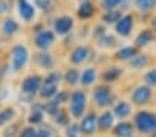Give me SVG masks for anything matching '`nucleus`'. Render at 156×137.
<instances>
[{"mask_svg":"<svg viewBox=\"0 0 156 137\" xmlns=\"http://www.w3.org/2000/svg\"><path fill=\"white\" fill-rule=\"evenodd\" d=\"M134 125L142 134H152L156 130V114L149 111H140L134 116Z\"/></svg>","mask_w":156,"mask_h":137,"instance_id":"1","label":"nucleus"},{"mask_svg":"<svg viewBox=\"0 0 156 137\" xmlns=\"http://www.w3.org/2000/svg\"><path fill=\"white\" fill-rule=\"evenodd\" d=\"M29 53L28 49L22 45H15L11 50V67L15 72H20L28 63Z\"/></svg>","mask_w":156,"mask_h":137,"instance_id":"2","label":"nucleus"},{"mask_svg":"<svg viewBox=\"0 0 156 137\" xmlns=\"http://www.w3.org/2000/svg\"><path fill=\"white\" fill-rule=\"evenodd\" d=\"M87 97L86 93L82 90H75L71 96V114L75 118H80L86 111Z\"/></svg>","mask_w":156,"mask_h":137,"instance_id":"3","label":"nucleus"},{"mask_svg":"<svg viewBox=\"0 0 156 137\" xmlns=\"http://www.w3.org/2000/svg\"><path fill=\"white\" fill-rule=\"evenodd\" d=\"M152 99V89L148 85H141L138 86L131 94V100L137 105H145Z\"/></svg>","mask_w":156,"mask_h":137,"instance_id":"4","label":"nucleus"},{"mask_svg":"<svg viewBox=\"0 0 156 137\" xmlns=\"http://www.w3.org/2000/svg\"><path fill=\"white\" fill-rule=\"evenodd\" d=\"M94 101L98 107H106L112 103V93L108 86H98L94 90Z\"/></svg>","mask_w":156,"mask_h":137,"instance_id":"5","label":"nucleus"},{"mask_svg":"<svg viewBox=\"0 0 156 137\" xmlns=\"http://www.w3.org/2000/svg\"><path fill=\"white\" fill-rule=\"evenodd\" d=\"M41 87V78L39 75H32V76H28L22 85H21V89L22 92L27 93L29 96H33L35 93H37Z\"/></svg>","mask_w":156,"mask_h":137,"instance_id":"6","label":"nucleus"},{"mask_svg":"<svg viewBox=\"0 0 156 137\" xmlns=\"http://www.w3.org/2000/svg\"><path fill=\"white\" fill-rule=\"evenodd\" d=\"M54 40H55V36H54V32H51V31H40L35 36L36 47L41 49V50L48 49L54 43Z\"/></svg>","mask_w":156,"mask_h":137,"instance_id":"7","label":"nucleus"},{"mask_svg":"<svg viewBox=\"0 0 156 137\" xmlns=\"http://www.w3.org/2000/svg\"><path fill=\"white\" fill-rule=\"evenodd\" d=\"M95 129H97V115H95V112L90 111L80 123V132L88 136V134H94Z\"/></svg>","mask_w":156,"mask_h":137,"instance_id":"8","label":"nucleus"},{"mask_svg":"<svg viewBox=\"0 0 156 137\" xmlns=\"http://www.w3.org/2000/svg\"><path fill=\"white\" fill-rule=\"evenodd\" d=\"M53 28L55 31V33H58V35H66L73 28V20L71 17H68V15L59 17L54 21Z\"/></svg>","mask_w":156,"mask_h":137,"instance_id":"9","label":"nucleus"},{"mask_svg":"<svg viewBox=\"0 0 156 137\" xmlns=\"http://www.w3.org/2000/svg\"><path fill=\"white\" fill-rule=\"evenodd\" d=\"M133 27H134V18H133V15H130V14L123 15L116 22V32L120 36H129Z\"/></svg>","mask_w":156,"mask_h":137,"instance_id":"10","label":"nucleus"},{"mask_svg":"<svg viewBox=\"0 0 156 137\" xmlns=\"http://www.w3.org/2000/svg\"><path fill=\"white\" fill-rule=\"evenodd\" d=\"M18 11L24 21L29 22L35 17V9L28 0H18Z\"/></svg>","mask_w":156,"mask_h":137,"instance_id":"11","label":"nucleus"},{"mask_svg":"<svg viewBox=\"0 0 156 137\" xmlns=\"http://www.w3.org/2000/svg\"><path fill=\"white\" fill-rule=\"evenodd\" d=\"M88 57V49L83 47V46H79L76 47L71 54V63L75 64V65H80L82 63H84Z\"/></svg>","mask_w":156,"mask_h":137,"instance_id":"12","label":"nucleus"},{"mask_svg":"<svg viewBox=\"0 0 156 137\" xmlns=\"http://www.w3.org/2000/svg\"><path fill=\"white\" fill-rule=\"evenodd\" d=\"M113 125V115L111 114V111H105L104 114H101L100 118H97V126L100 128V130L106 132L112 128Z\"/></svg>","mask_w":156,"mask_h":137,"instance_id":"13","label":"nucleus"},{"mask_svg":"<svg viewBox=\"0 0 156 137\" xmlns=\"http://www.w3.org/2000/svg\"><path fill=\"white\" fill-rule=\"evenodd\" d=\"M113 133L118 137H131L134 133V126L129 122H120L115 126Z\"/></svg>","mask_w":156,"mask_h":137,"instance_id":"14","label":"nucleus"},{"mask_svg":"<svg viewBox=\"0 0 156 137\" xmlns=\"http://www.w3.org/2000/svg\"><path fill=\"white\" fill-rule=\"evenodd\" d=\"M113 112H115V115L118 116V118L124 119V118H127V116L131 114V107H130V104L126 101H119L118 104L115 105V108H113Z\"/></svg>","mask_w":156,"mask_h":137,"instance_id":"15","label":"nucleus"},{"mask_svg":"<svg viewBox=\"0 0 156 137\" xmlns=\"http://www.w3.org/2000/svg\"><path fill=\"white\" fill-rule=\"evenodd\" d=\"M18 29H20L18 22L14 21V20H11V18L4 20L3 24H2V32H3L6 36H12Z\"/></svg>","mask_w":156,"mask_h":137,"instance_id":"16","label":"nucleus"},{"mask_svg":"<svg viewBox=\"0 0 156 137\" xmlns=\"http://www.w3.org/2000/svg\"><path fill=\"white\" fill-rule=\"evenodd\" d=\"M43 112H44V105L36 104L32 110V114L28 118V122L32 123V125H37L43 121Z\"/></svg>","mask_w":156,"mask_h":137,"instance_id":"17","label":"nucleus"},{"mask_svg":"<svg viewBox=\"0 0 156 137\" xmlns=\"http://www.w3.org/2000/svg\"><path fill=\"white\" fill-rule=\"evenodd\" d=\"M95 79H97V71H95L94 68H87L82 74L79 81L82 82V85H84V86H90V85H93L95 82Z\"/></svg>","mask_w":156,"mask_h":137,"instance_id":"18","label":"nucleus"},{"mask_svg":"<svg viewBox=\"0 0 156 137\" xmlns=\"http://www.w3.org/2000/svg\"><path fill=\"white\" fill-rule=\"evenodd\" d=\"M137 54V49L133 47V46H127V47H122L120 50H118V53H116V58L118 60H131L133 57Z\"/></svg>","mask_w":156,"mask_h":137,"instance_id":"19","label":"nucleus"},{"mask_svg":"<svg viewBox=\"0 0 156 137\" xmlns=\"http://www.w3.org/2000/svg\"><path fill=\"white\" fill-rule=\"evenodd\" d=\"M152 40H153V33L151 32V31H142V32H140V35L137 36L136 45H137V47H145V46H148Z\"/></svg>","mask_w":156,"mask_h":137,"instance_id":"20","label":"nucleus"},{"mask_svg":"<svg viewBox=\"0 0 156 137\" xmlns=\"http://www.w3.org/2000/svg\"><path fill=\"white\" fill-rule=\"evenodd\" d=\"M36 63H37L39 67H41V68H51V67L54 65V60L53 57L50 56L48 53H39L37 57H36Z\"/></svg>","mask_w":156,"mask_h":137,"instance_id":"21","label":"nucleus"},{"mask_svg":"<svg viewBox=\"0 0 156 137\" xmlns=\"http://www.w3.org/2000/svg\"><path fill=\"white\" fill-rule=\"evenodd\" d=\"M39 92H40V97H43V99H53L58 90H57V85H51L44 82Z\"/></svg>","mask_w":156,"mask_h":137,"instance_id":"22","label":"nucleus"},{"mask_svg":"<svg viewBox=\"0 0 156 137\" xmlns=\"http://www.w3.org/2000/svg\"><path fill=\"white\" fill-rule=\"evenodd\" d=\"M94 6H93L90 2H83L80 4L79 10H77V14H79L80 18H90L94 15Z\"/></svg>","mask_w":156,"mask_h":137,"instance_id":"23","label":"nucleus"},{"mask_svg":"<svg viewBox=\"0 0 156 137\" xmlns=\"http://www.w3.org/2000/svg\"><path fill=\"white\" fill-rule=\"evenodd\" d=\"M120 74H122V71L118 68V67H111V68H108L102 74V79L105 82H115L119 79Z\"/></svg>","mask_w":156,"mask_h":137,"instance_id":"24","label":"nucleus"},{"mask_svg":"<svg viewBox=\"0 0 156 137\" xmlns=\"http://www.w3.org/2000/svg\"><path fill=\"white\" fill-rule=\"evenodd\" d=\"M15 116V111L12 108H4L0 111V126H4L7 123H10Z\"/></svg>","mask_w":156,"mask_h":137,"instance_id":"25","label":"nucleus"},{"mask_svg":"<svg viewBox=\"0 0 156 137\" xmlns=\"http://www.w3.org/2000/svg\"><path fill=\"white\" fill-rule=\"evenodd\" d=\"M147 64H148V58H147V56H142V54H136L131 58V61H130V67L134 69H141Z\"/></svg>","mask_w":156,"mask_h":137,"instance_id":"26","label":"nucleus"},{"mask_svg":"<svg viewBox=\"0 0 156 137\" xmlns=\"http://www.w3.org/2000/svg\"><path fill=\"white\" fill-rule=\"evenodd\" d=\"M134 4L141 11H149L156 7V0H134Z\"/></svg>","mask_w":156,"mask_h":137,"instance_id":"27","label":"nucleus"},{"mask_svg":"<svg viewBox=\"0 0 156 137\" xmlns=\"http://www.w3.org/2000/svg\"><path fill=\"white\" fill-rule=\"evenodd\" d=\"M120 17H122L120 11H118V10H109V11L102 17V20H104V22H106V24H115V22H118L119 20H120Z\"/></svg>","mask_w":156,"mask_h":137,"instance_id":"28","label":"nucleus"},{"mask_svg":"<svg viewBox=\"0 0 156 137\" xmlns=\"http://www.w3.org/2000/svg\"><path fill=\"white\" fill-rule=\"evenodd\" d=\"M64 79L66 81V83L75 85V83H77V81L80 79V74L76 71V69H69V71L65 72Z\"/></svg>","mask_w":156,"mask_h":137,"instance_id":"29","label":"nucleus"},{"mask_svg":"<svg viewBox=\"0 0 156 137\" xmlns=\"http://www.w3.org/2000/svg\"><path fill=\"white\" fill-rule=\"evenodd\" d=\"M145 82L148 86H156V68H152L145 74Z\"/></svg>","mask_w":156,"mask_h":137,"instance_id":"30","label":"nucleus"},{"mask_svg":"<svg viewBox=\"0 0 156 137\" xmlns=\"http://www.w3.org/2000/svg\"><path fill=\"white\" fill-rule=\"evenodd\" d=\"M54 119L58 125H68V116H66V112L58 110V112L54 115Z\"/></svg>","mask_w":156,"mask_h":137,"instance_id":"31","label":"nucleus"},{"mask_svg":"<svg viewBox=\"0 0 156 137\" xmlns=\"http://www.w3.org/2000/svg\"><path fill=\"white\" fill-rule=\"evenodd\" d=\"M68 99H69V94L66 92H57L55 96L53 97V101L59 105V104H62V103H65Z\"/></svg>","mask_w":156,"mask_h":137,"instance_id":"32","label":"nucleus"},{"mask_svg":"<svg viewBox=\"0 0 156 137\" xmlns=\"http://www.w3.org/2000/svg\"><path fill=\"white\" fill-rule=\"evenodd\" d=\"M98 42H100V45L104 46V47H109V46L115 45V39L109 35H102V36H100V40H98Z\"/></svg>","mask_w":156,"mask_h":137,"instance_id":"33","label":"nucleus"},{"mask_svg":"<svg viewBox=\"0 0 156 137\" xmlns=\"http://www.w3.org/2000/svg\"><path fill=\"white\" fill-rule=\"evenodd\" d=\"M59 81H61V74H59V72H51V74L44 79L46 83H51V85H58Z\"/></svg>","mask_w":156,"mask_h":137,"instance_id":"34","label":"nucleus"},{"mask_svg":"<svg viewBox=\"0 0 156 137\" xmlns=\"http://www.w3.org/2000/svg\"><path fill=\"white\" fill-rule=\"evenodd\" d=\"M123 2L124 0H104L102 6H104V9H106V10H112V9H115V7L120 6Z\"/></svg>","mask_w":156,"mask_h":137,"instance_id":"35","label":"nucleus"},{"mask_svg":"<svg viewBox=\"0 0 156 137\" xmlns=\"http://www.w3.org/2000/svg\"><path fill=\"white\" fill-rule=\"evenodd\" d=\"M44 112L50 114V115H55L57 112H58V104H55V103L51 100L50 103H47V104L44 105Z\"/></svg>","mask_w":156,"mask_h":137,"instance_id":"36","label":"nucleus"},{"mask_svg":"<svg viewBox=\"0 0 156 137\" xmlns=\"http://www.w3.org/2000/svg\"><path fill=\"white\" fill-rule=\"evenodd\" d=\"M35 3H36V6L40 10H43V11H48V10H51V7H53L51 0H35Z\"/></svg>","mask_w":156,"mask_h":137,"instance_id":"37","label":"nucleus"},{"mask_svg":"<svg viewBox=\"0 0 156 137\" xmlns=\"http://www.w3.org/2000/svg\"><path fill=\"white\" fill-rule=\"evenodd\" d=\"M79 132H80V126H77L76 123H75V125L68 126V129H66V136L68 137H77L79 136Z\"/></svg>","mask_w":156,"mask_h":137,"instance_id":"38","label":"nucleus"},{"mask_svg":"<svg viewBox=\"0 0 156 137\" xmlns=\"http://www.w3.org/2000/svg\"><path fill=\"white\" fill-rule=\"evenodd\" d=\"M20 137H36V130L33 128H25L20 132Z\"/></svg>","mask_w":156,"mask_h":137,"instance_id":"39","label":"nucleus"},{"mask_svg":"<svg viewBox=\"0 0 156 137\" xmlns=\"http://www.w3.org/2000/svg\"><path fill=\"white\" fill-rule=\"evenodd\" d=\"M36 137H50V130L48 129H41L36 132Z\"/></svg>","mask_w":156,"mask_h":137,"instance_id":"40","label":"nucleus"},{"mask_svg":"<svg viewBox=\"0 0 156 137\" xmlns=\"http://www.w3.org/2000/svg\"><path fill=\"white\" fill-rule=\"evenodd\" d=\"M18 130V125H12V126H10L9 129L6 130V136L9 137V136H12V134H15V132Z\"/></svg>","mask_w":156,"mask_h":137,"instance_id":"41","label":"nucleus"},{"mask_svg":"<svg viewBox=\"0 0 156 137\" xmlns=\"http://www.w3.org/2000/svg\"><path fill=\"white\" fill-rule=\"evenodd\" d=\"M152 28H153V31L156 32V17L153 18V21H152Z\"/></svg>","mask_w":156,"mask_h":137,"instance_id":"42","label":"nucleus"},{"mask_svg":"<svg viewBox=\"0 0 156 137\" xmlns=\"http://www.w3.org/2000/svg\"><path fill=\"white\" fill-rule=\"evenodd\" d=\"M152 137H156V130H155V132H153V133H152Z\"/></svg>","mask_w":156,"mask_h":137,"instance_id":"43","label":"nucleus"},{"mask_svg":"<svg viewBox=\"0 0 156 137\" xmlns=\"http://www.w3.org/2000/svg\"><path fill=\"white\" fill-rule=\"evenodd\" d=\"M83 2H87V0H83Z\"/></svg>","mask_w":156,"mask_h":137,"instance_id":"44","label":"nucleus"}]
</instances>
